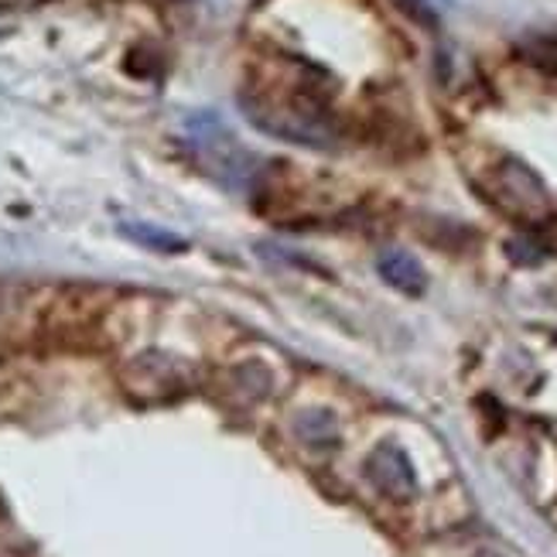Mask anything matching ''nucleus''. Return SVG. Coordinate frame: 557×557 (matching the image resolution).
<instances>
[{
  "label": "nucleus",
  "mask_w": 557,
  "mask_h": 557,
  "mask_svg": "<svg viewBox=\"0 0 557 557\" xmlns=\"http://www.w3.org/2000/svg\"><path fill=\"white\" fill-rule=\"evenodd\" d=\"M244 110L253 127L268 131L274 137H284V140L305 144V148H329L335 137L325 113L319 110V103L308 100V96H295V100H274L268 92H260L257 100L253 96H244Z\"/></svg>",
  "instance_id": "nucleus-1"
},
{
  "label": "nucleus",
  "mask_w": 557,
  "mask_h": 557,
  "mask_svg": "<svg viewBox=\"0 0 557 557\" xmlns=\"http://www.w3.org/2000/svg\"><path fill=\"white\" fill-rule=\"evenodd\" d=\"M493 202L520 223H544L550 215V196L544 182L517 158H506L493 172Z\"/></svg>",
  "instance_id": "nucleus-2"
},
{
  "label": "nucleus",
  "mask_w": 557,
  "mask_h": 557,
  "mask_svg": "<svg viewBox=\"0 0 557 557\" xmlns=\"http://www.w3.org/2000/svg\"><path fill=\"white\" fill-rule=\"evenodd\" d=\"M367 479L394 503H407V499H414V493H418L414 466H410V458L397 445H380L367 458Z\"/></svg>",
  "instance_id": "nucleus-3"
},
{
  "label": "nucleus",
  "mask_w": 557,
  "mask_h": 557,
  "mask_svg": "<svg viewBox=\"0 0 557 557\" xmlns=\"http://www.w3.org/2000/svg\"><path fill=\"white\" fill-rule=\"evenodd\" d=\"M376 268H380L383 281L391 287H397V290H404V295H421L424 284H428L421 260L410 257L407 250H386Z\"/></svg>",
  "instance_id": "nucleus-4"
},
{
  "label": "nucleus",
  "mask_w": 557,
  "mask_h": 557,
  "mask_svg": "<svg viewBox=\"0 0 557 557\" xmlns=\"http://www.w3.org/2000/svg\"><path fill=\"white\" fill-rule=\"evenodd\" d=\"M295 434L308 448H335L338 424L329 410H305V414L295 418Z\"/></svg>",
  "instance_id": "nucleus-5"
},
{
  "label": "nucleus",
  "mask_w": 557,
  "mask_h": 557,
  "mask_svg": "<svg viewBox=\"0 0 557 557\" xmlns=\"http://www.w3.org/2000/svg\"><path fill=\"white\" fill-rule=\"evenodd\" d=\"M124 236H131L134 244L151 247V250H158V253H178V250H185V239H182V236L168 233V230L144 226V223H127V226H124Z\"/></svg>",
  "instance_id": "nucleus-6"
},
{
  "label": "nucleus",
  "mask_w": 557,
  "mask_h": 557,
  "mask_svg": "<svg viewBox=\"0 0 557 557\" xmlns=\"http://www.w3.org/2000/svg\"><path fill=\"white\" fill-rule=\"evenodd\" d=\"M233 386L239 400H260L271 394V373L260 367V362H247L233 373Z\"/></svg>",
  "instance_id": "nucleus-7"
},
{
  "label": "nucleus",
  "mask_w": 557,
  "mask_h": 557,
  "mask_svg": "<svg viewBox=\"0 0 557 557\" xmlns=\"http://www.w3.org/2000/svg\"><path fill=\"white\" fill-rule=\"evenodd\" d=\"M11 4H17V0H0V8H11Z\"/></svg>",
  "instance_id": "nucleus-8"
},
{
  "label": "nucleus",
  "mask_w": 557,
  "mask_h": 557,
  "mask_svg": "<svg viewBox=\"0 0 557 557\" xmlns=\"http://www.w3.org/2000/svg\"><path fill=\"white\" fill-rule=\"evenodd\" d=\"M475 557H499V554H490V550H482V554H475Z\"/></svg>",
  "instance_id": "nucleus-9"
},
{
  "label": "nucleus",
  "mask_w": 557,
  "mask_h": 557,
  "mask_svg": "<svg viewBox=\"0 0 557 557\" xmlns=\"http://www.w3.org/2000/svg\"><path fill=\"white\" fill-rule=\"evenodd\" d=\"M0 520H4V503H0Z\"/></svg>",
  "instance_id": "nucleus-10"
}]
</instances>
